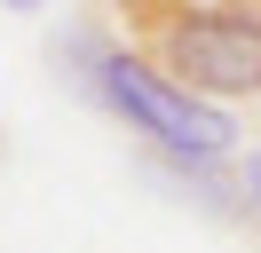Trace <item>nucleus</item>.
I'll list each match as a JSON object with an SVG mask.
<instances>
[{
    "mask_svg": "<svg viewBox=\"0 0 261 253\" xmlns=\"http://www.w3.org/2000/svg\"><path fill=\"white\" fill-rule=\"evenodd\" d=\"M95 103L119 111L127 135H143L150 150L174 158V166H229V150H238V119H229L222 103H206V95L174 87V79H166L159 63H143L135 47H103Z\"/></svg>",
    "mask_w": 261,
    "mask_h": 253,
    "instance_id": "nucleus-1",
    "label": "nucleus"
},
{
    "mask_svg": "<svg viewBox=\"0 0 261 253\" xmlns=\"http://www.w3.org/2000/svg\"><path fill=\"white\" fill-rule=\"evenodd\" d=\"M127 47L222 111L238 95H261V16H159V24H135Z\"/></svg>",
    "mask_w": 261,
    "mask_h": 253,
    "instance_id": "nucleus-2",
    "label": "nucleus"
},
{
    "mask_svg": "<svg viewBox=\"0 0 261 253\" xmlns=\"http://www.w3.org/2000/svg\"><path fill=\"white\" fill-rule=\"evenodd\" d=\"M238 198H245V214H261V142L245 150V166H238Z\"/></svg>",
    "mask_w": 261,
    "mask_h": 253,
    "instance_id": "nucleus-3",
    "label": "nucleus"
},
{
    "mask_svg": "<svg viewBox=\"0 0 261 253\" xmlns=\"http://www.w3.org/2000/svg\"><path fill=\"white\" fill-rule=\"evenodd\" d=\"M0 8H40V0H0Z\"/></svg>",
    "mask_w": 261,
    "mask_h": 253,
    "instance_id": "nucleus-4",
    "label": "nucleus"
}]
</instances>
